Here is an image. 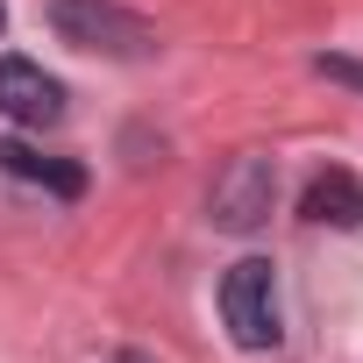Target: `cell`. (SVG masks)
I'll return each instance as SVG.
<instances>
[{
	"instance_id": "cell-1",
	"label": "cell",
	"mask_w": 363,
	"mask_h": 363,
	"mask_svg": "<svg viewBox=\"0 0 363 363\" xmlns=\"http://www.w3.org/2000/svg\"><path fill=\"white\" fill-rule=\"evenodd\" d=\"M50 29L72 50H100V57H150L157 50V29L121 0H50Z\"/></svg>"
},
{
	"instance_id": "cell-8",
	"label": "cell",
	"mask_w": 363,
	"mask_h": 363,
	"mask_svg": "<svg viewBox=\"0 0 363 363\" xmlns=\"http://www.w3.org/2000/svg\"><path fill=\"white\" fill-rule=\"evenodd\" d=\"M0 29H8V8H0Z\"/></svg>"
},
{
	"instance_id": "cell-6",
	"label": "cell",
	"mask_w": 363,
	"mask_h": 363,
	"mask_svg": "<svg viewBox=\"0 0 363 363\" xmlns=\"http://www.w3.org/2000/svg\"><path fill=\"white\" fill-rule=\"evenodd\" d=\"M306 221H320V228H363V178L356 171H320L313 186H306Z\"/></svg>"
},
{
	"instance_id": "cell-5",
	"label": "cell",
	"mask_w": 363,
	"mask_h": 363,
	"mask_svg": "<svg viewBox=\"0 0 363 363\" xmlns=\"http://www.w3.org/2000/svg\"><path fill=\"white\" fill-rule=\"evenodd\" d=\"M0 171H8V178H22V186L57 193V200H79V193H86V171H79V164L43 157V150H29L22 135H8V143H0Z\"/></svg>"
},
{
	"instance_id": "cell-7",
	"label": "cell",
	"mask_w": 363,
	"mask_h": 363,
	"mask_svg": "<svg viewBox=\"0 0 363 363\" xmlns=\"http://www.w3.org/2000/svg\"><path fill=\"white\" fill-rule=\"evenodd\" d=\"M320 72H328V79H349V86H363V65H349V57H320Z\"/></svg>"
},
{
	"instance_id": "cell-2",
	"label": "cell",
	"mask_w": 363,
	"mask_h": 363,
	"mask_svg": "<svg viewBox=\"0 0 363 363\" xmlns=\"http://www.w3.org/2000/svg\"><path fill=\"white\" fill-rule=\"evenodd\" d=\"M271 200H278V164H271L264 150H235V157L214 171V186H207V214H214V228H228V235L264 228V221H271Z\"/></svg>"
},
{
	"instance_id": "cell-3",
	"label": "cell",
	"mask_w": 363,
	"mask_h": 363,
	"mask_svg": "<svg viewBox=\"0 0 363 363\" xmlns=\"http://www.w3.org/2000/svg\"><path fill=\"white\" fill-rule=\"evenodd\" d=\"M221 320L242 349H271L278 342V271L264 257H242L221 278Z\"/></svg>"
},
{
	"instance_id": "cell-4",
	"label": "cell",
	"mask_w": 363,
	"mask_h": 363,
	"mask_svg": "<svg viewBox=\"0 0 363 363\" xmlns=\"http://www.w3.org/2000/svg\"><path fill=\"white\" fill-rule=\"evenodd\" d=\"M0 114L22 121V128H57L65 121V86L29 57H0Z\"/></svg>"
}]
</instances>
